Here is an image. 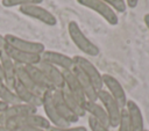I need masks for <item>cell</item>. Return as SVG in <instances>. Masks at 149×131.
Listing matches in <instances>:
<instances>
[{
  "mask_svg": "<svg viewBox=\"0 0 149 131\" xmlns=\"http://www.w3.org/2000/svg\"><path fill=\"white\" fill-rule=\"evenodd\" d=\"M68 31H69V36H70L71 41L73 42V44L83 53H85L90 57H95V56L99 54V52H100L99 48L92 41H90L86 37V35L83 32V30L79 28V26L76 21H70L69 22Z\"/></svg>",
  "mask_w": 149,
  "mask_h": 131,
  "instance_id": "6da1fadb",
  "label": "cell"
},
{
  "mask_svg": "<svg viewBox=\"0 0 149 131\" xmlns=\"http://www.w3.org/2000/svg\"><path fill=\"white\" fill-rule=\"evenodd\" d=\"M2 125L7 130L17 128V126H33V128L44 129V130H49L51 128V124L47 119V117L37 114H30V115H23V116L9 118Z\"/></svg>",
  "mask_w": 149,
  "mask_h": 131,
  "instance_id": "7a4b0ae2",
  "label": "cell"
},
{
  "mask_svg": "<svg viewBox=\"0 0 149 131\" xmlns=\"http://www.w3.org/2000/svg\"><path fill=\"white\" fill-rule=\"evenodd\" d=\"M98 100L100 101L101 105L104 107V109L108 116L109 128H118L120 117H121V110L123 108H120V105L116 103V101L105 89L98 90Z\"/></svg>",
  "mask_w": 149,
  "mask_h": 131,
  "instance_id": "3957f363",
  "label": "cell"
},
{
  "mask_svg": "<svg viewBox=\"0 0 149 131\" xmlns=\"http://www.w3.org/2000/svg\"><path fill=\"white\" fill-rule=\"evenodd\" d=\"M73 63L77 67H79L81 70V72L90 79V81L92 82V85L95 87L97 90L102 89L104 85H102V74L99 72V70L85 57L83 56H74L72 57Z\"/></svg>",
  "mask_w": 149,
  "mask_h": 131,
  "instance_id": "277c9868",
  "label": "cell"
},
{
  "mask_svg": "<svg viewBox=\"0 0 149 131\" xmlns=\"http://www.w3.org/2000/svg\"><path fill=\"white\" fill-rule=\"evenodd\" d=\"M77 2L84 7H87L88 9L98 13L108 24L116 26L119 23V17L116 13L105 2L101 0H77Z\"/></svg>",
  "mask_w": 149,
  "mask_h": 131,
  "instance_id": "5b68a950",
  "label": "cell"
},
{
  "mask_svg": "<svg viewBox=\"0 0 149 131\" xmlns=\"http://www.w3.org/2000/svg\"><path fill=\"white\" fill-rule=\"evenodd\" d=\"M5 42L7 45L13 46L17 50L24 51V52H29V53H35V54H42L45 50L44 45L40 42H34V41H28L24 38H21L19 36L12 35V34H7L5 35Z\"/></svg>",
  "mask_w": 149,
  "mask_h": 131,
  "instance_id": "8992f818",
  "label": "cell"
},
{
  "mask_svg": "<svg viewBox=\"0 0 149 131\" xmlns=\"http://www.w3.org/2000/svg\"><path fill=\"white\" fill-rule=\"evenodd\" d=\"M102 85L107 88L106 90L109 93V95L116 101V103L120 105V108H125L127 104V95L126 92L122 87V85L120 83V81L114 78L111 74H102Z\"/></svg>",
  "mask_w": 149,
  "mask_h": 131,
  "instance_id": "52a82bcc",
  "label": "cell"
},
{
  "mask_svg": "<svg viewBox=\"0 0 149 131\" xmlns=\"http://www.w3.org/2000/svg\"><path fill=\"white\" fill-rule=\"evenodd\" d=\"M42 107L44 109L45 117L50 122L51 126L63 128V126H69L70 125L57 112L56 107L54 104V100H52V90H48V92L43 93V95H42Z\"/></svg>",
  "mask_w": 149,
  "mask_h": 131,
  "instance_id": "ba28073f",
  "label": "cell"
},
{
  "mask_svg": "<svg viewBox=\"0 0 149 131\" xmlns=\"http://www.w3.org/2000/svg\"><path fill=\"white\" fill-rule=\"evenodd\" d=\"M20 13H22L23 15L29 16L31 19H35L47 26H56V23H57V19L55 17V15L38 5L22 6V7H20Z\"/></svg>",
  "mask_w": 149,
  "mask_h": 131,
  "instance_id": "9c48e42d",
  "label": "cell"
},
{
  "mask_svg": "<svg viewBox=\"0 0 149 131\" xmlns=\"http://www.w3.org/2000/svg\"><path fill=\"white\" fill-rule=\"evenodd\" d=\"M5 53L16 64V65H22V66H27V65H37L41 61V56L40 54H35V53H29V52H24L21 50H17L13 46H9L7 44H5L3 49Z\"/></svg>",
  "mask_w": 149,
  "mask_h": 131,
  "instance_id": "30bf717a",
  "label": "cell"
},
{
  "mask_svg": "<svg viewBox=\"0 0 149 131\" xmlns=\"http://www.w3.org/2000/svg\"><path fill=\"white\" fill-rule=\"evenodd\" d=\"M41 60L49 63L59 70H72L74 66L73 59L70 56H66L64 53L57 52V51H51V50H44V52L41 54Z\"/></svg>",
  "mask_w": 149,
  "mask_h": 131,
  "instance_id": "8fae6325",
  "label": "cell"
},
{
  "mask_svg": "<svg viewBox=\"0 0 149 131\" xmlns=\"http://www.w3.org/2000/svg\"><path fill=\"white\" fill-rule=\"evenodd\" d=\"M63 77H64V88L74 97L79 101V103L84 107L85 102H86V97L84 95V92L74 75V73L72 72V70H64L63 71Z\"/></svg>",
  "mask_w": 149,
  "mask_h": 131,
  "instance_id": "7c38bea8",
  "label": "cell"
},
{
  "mask_svg": "<svg viewBox=\"0 0 149 131\" xmlns=\"http://www.w3.org/2000/svg\"><path fill=\"white\" fill-rule=\"evenodd\" d=\"M37 66L44 73V75L51 82V85L54 86L55 89H63L64 88V77H63L62 70H59L58 67H56L49 63H45L43 60H41L37 64Z\"/></svg>",
  "mask_w": 149,
  "mask_h": 131,
  "instance_id": "4fadbf2b",
  "label": "cell"
},
{
  "mask_svg": "<svg viewBox=\"0 0 149 131\" xmlns=\"http://www.w3.org/2000/svg\"><path fill=\"white\" fill-rule=\"evenodd\" d=\"M125 108L128 114L130 131H144V119L139 104L133 100H128Z\"/></svg>",
  "mask_w": 149,
  "mask_h": 131,
  "instance_id": "5bb4252c",
  "label": "cell"
},
{
  "mask_svg": "<svg viewBox=\"0 0 149 131\" xmlns=\"http://www.w3.org/2000/svg\"><path fill=\"white\" fill-rule=\"evenodd\" d=\"M37 108L26 104V103H17V104H12L7 105V108L0 112V124L2 125L7 119L23 116V115H30V114H36Z\"/></svg>",
  "mask_w": 149,
  "mask_h": 131,
  "instance_id": "9a60e30c",
  "label": "cell"
},
{
  "mask_svg": "<svg viewBox=\"0 0 149 131\" xmlns=\"http://www.w3.org/2000/svg\"><path fill=\"white\" fill-rule=\"evenodd\" d=\"M52 100H54V104H55V107H56L57 112L59 114V116H61L68 124L76 123V122L79 119V117H77V116L70 110V108L68 107V104L65 103L61 89H55V90H52Z\"/></svg>",
  "mask_w": 149,
  "mask_h": 131,
  "instance_id": "2e32d148",
  "label": "cell"
},
{
  "mask_svg": "<svg viewBox=\"0 0 149 131\" xmlns=\"http://www.w3.org/2000/svg\"><path fill=\"white\" fill-rule=\"evenodd\" d=\"M0 65L2 71V79L5 83L13 89L15 82H16V64L2 50L0 56Z\"/></svg>",
  "mask_w": 149,
  "mask_h": 131,
  "instance_id": "e0dca14e",
  "label": "cell"
},
{
  "mask_svg": "<svg viewBox=\"0 0 149 131\" xmlns=\"http://www.w3.org/2000/svg\"><path fill=\"white\" fill-rule=\"evenodd\" d=\"M13 90L16 94V96L20 100L21 103H26V104L33 105L35 108H38V107L42 105V96H40V95L33 93L31 90L27 89L19 81L15 82V85L13 87Z\"/></svg>",
  "mask_w": 149,
  "mask_h": 131,
  "instance_id": "ac0fdd59",
  "label": "cell"
},
{
  "mask_svg": "<svg viewBox=\"0 0 149 131\" xmlns=\"http://www.w3.org/2000/svg\"><path fill=\"white\" fill-rule=\"evenodd\" d=\"M72 72L74 73V75H76V78H77V80H78V82H79V85L84 92L86 100L87 101H98V90L92 85L90 79L81 72V70L74 65L72 67Z\"/></svg>",
  "mask_w": 149,
  "mask_h": 131,
  "instance_id": "d6986e66",
  "label": "cell"
},
{
  "mask_svg": "<svg viewBox=\"0 0 149 131\" xmlns=\"http://www.w3.org/2000/svg\"><path fill=\"white\" fill-rule=\"evenodd\" d=\"M26 71L28 72L29 77L31 78V80L35 82V85L42 90V92H48V90H55L54 86L51 85V82L47 79V77L44 75V73L40 70V67L37 65H27L24 66Z\"/></svg>",
  "mask_w": 149,
  "mask_h": 131,
  "instance_id": "ffe728a7",
  "label": "cell"
},
{
  "mask_svg": "<svg viewBox=\"0 0 149 131\" xmlns=\"http://www.w3.org/2000/svg\"><path fill=\"white\" fill-rule=\"evenodd\" d=\"M84 109H85V112H87L91 117H93L97 121L101 122L102 124L109 126L108 116H107L104 107L101 104H99L97 101H87L86 100V102L84 104Z\"/></svg>",
  "mask_w": 149,
  "mask_h": 131,
  "instance_id": "44dd1931",
  "label": "cell"
},
{
  "mask_svg": "<svg viewBox=\"0 0 149 131\" xmlns=\"http://www.w3.org/2000/svg\"><path fill=\"white\" fill-rule=\"evenodd\" d=\"M61 92H62V95H63V99H64V101H65V103L68 104V107L70 108V110L77 116V117H83V116H85V109H84V107L79 103V101L77 100V99H74L65 88H63V89H61Z\"/></svg>",
  "mask_w": 149,
  "mask_h": 131,
  "instance_id": "7402d4cb",
  "label": "cell"
},
{
  "mask_svg": "<svg viewBox=\"0 0 149 131\" xmlns=\"http://www.w3.org/2000/svg\"><path fill=\"white\" fill-rule=\"evenodd\" d=\"M0 101L6 103L7 105H12V104H17L21 103L20 100L17 99L16 94L14 93V90L12 88H9L2 78H0Z\"/></svg>",
  "mask_w": 149,
  "mask_h": 131,
  "instance_id": "603a6c76",
  "label": "cell"
},
{
  "mask_svg": "<svg viewBox=\"0 0 149 131\" xmlns=\"http://www.w3.org/2000/svg\"><path fill=\"white\" fill-rule=\"evenodd\" d=\"M43 0H2L3 7H15V6H28V5H38Z\"/></svg>",
  "mask_w": 149,
  "mask_h": 131,
  "instance_id": "cb8c5ba5",
  "label": "cell"
},
{
  "mask_svg": "<svg viewBox=\"0 0 149 131\" xmlns=\"http://www.w3.org/2000/svg\"><path fill=\"white\" fill-rule=\"evenodd\" d=\"M101 1L108 5L114 12H118V13H123L127 8L125 0H101Z\"/></svg>",
  "mask_w": 149,
  "mask_h": 131,
  "instance_id": "d4e9b609",
  "label": "cell"
},
{
  "mask_svg": "<svg viewBox=\"0 0 149 131\" xmlns=\"http://www.w3.org/2000/svg\"><path fill=\"white\" fill-rule=\"evenodd\" d=\"M87 122H88V128H90L91 131H112L108 125L102 124L101 122L97 121L95 118H93L91 116H88V121Z\"/></svg>",
  "mask_w": 149,
  "mask_h": 131,
  "instance_id": "484cf974",
  "label": "cell"
},
{
  "mask_svg": "<svg viewBox=\"0 0 149 131\" xmlns=\"http://www.w3.org/2000/svg\"><path fill=\"white\" fill-rule=\"evenodd\" d=\"M118 131H130V124H129L128 114H127L126 108L121 110V117H120V122L118 125Z\"/></svg>",
  "mask_w": 149,
  "mask_h": 131,
  "instance_id": "4316f807",
  "label": "cell"
},
{
  "mask_svg": "<svg viewBox=\"0 0 149 131\" xmlns=\"http://www.w3.org/2000/svg\"><path fill=\"white\" fill-rule=\"evenodd\" d=\"M48 131H87V129L83 125L79 126H63V128H58V126H51Z\"/></svg>",
  "mask_w": 149,
  "mask_h": 131,
  "instance_id": "83f0119b",
  "label": "cell"
},
{
  "mask_svg": "<svg viewBox=\"0 0 149 131\" xmlns=\"http://www.w3.org/2000/svg\"><path fill=\"white\" fill-rule=\"evenodd\" d=\"M7 131H48V130L40 129V128H33V126H17V128L9 129Z\"/></svg>",
  "mask_w": 149,
  "mask_h": 131,
  "instance_id": "f1b7e54d",
  "label": "cell"
},
{
  "mask_svg": "<svg viewBox=\"0 0 149 131\" xmlns=\"http://www.w3.org/2000/svg\"><path fill=\"white\" fill-rule=\"evenodd\" d=\"M125 1H126L127 7H129V8H135L139 3V0H125Z\"/></svg>",
  "mask_w": 149,
  "mask_h": 131,
  "instance_id": "f546056e",
  "label": "cell"
},
{
  "mask_svg": "<svg viewBox=\"0 0 149 131\" xmlns=\"http://www.w3.org/2000/svg\"><path fill=\"white\" fill-rule=\"evenodd\" d=\"M143 22H144V24H146V27H147V29L149 31V13L143 16Z\"/></svg>",
  "mask_w": 149,
  "mask_h": 131,
  "instance_id": "4dcf8cb0",
  "label": "cell"
},
{
  "mask_svg": "<svg viewBox=\"0 0 149 131\" xmlns=\"http://www.w3.org/2000/svg\"><path fill=\"white\" fill-rule=\"evenodd\" d=\"M5 44H6V42H5V36L0 34V49H1V50L3 49Z\"/></svg>",
  "mask_w": 149,
  "mask_h": 131,
  "instance_id": "1f68e13d",
  "label": "cell"
},
{
  "mask_svg": "<svg viewBox=\"0 0 149 131\" xmlns=\"http://www.w3.org/2000/svg\"><path fill=\"white\" fill-rule=\"evenodd\" d=\"M6 108H7V104L0 101V112H2V111H3L5 109H6Z\"/></svg>",
  "mask_w": 149,
  "mask_h": 131,
  "instance_id": "d6a6232c",
  "label": "cell"
},
{
  "mask_svg": "<svg viewBox=\"0 0 149 131\" xmlns=\"http://www.w3.org/2000/svg\"><path fill=\"white\" fill-rule=\"evenodd\" d=\"M0 131H7V129H6L3 125H1V124H0Z\"/></svg>",
  "mask_w": 149,
  "mask_h": 131,
  "instance_id": "836d02e7",
  "label": "cell"
},
{
  "mask_svg": "<svg viewBox=\"0 0 149 131\" xmlns=\"http://www.w3.org/2000/svg\"><path fill=\"white\" fill-rule=\"evenodd\" d=\"M0 78H2V71H1V65H0Z\"/></svg>",
  "mask_w": 149,
  "mask_h": 131,
  "instance_id": "e575fe53",
  "label": "cell"
},
{
  "mask_svg": "<svg viewBox=\"0 0 149 131\" xmlns=\"http://www.w3.org/2000/svg\"><path fill=\"white\" fill-rule=\"evenodd\" d=\"M1 52H2V50H1V49H0V56H1Z\"/></svg>",
  "mask_w": 149,
  "mask_h": 131,
  "instance_id": "d590c367",
  "label": "cell"
},
{
  "mask_svg": "<svg viewBox=\"0 0 149 131\" xmlns=\"http://www.w3.org/2000/svg\"><path fill=\"white\" fill-rule=\"evenodd\" d=\"M144 131H148V130H144Z\"/></svg>",
  "mask_w": 149,
  "mask_h": 131,
  "instance_id": "8d00e7d4",
  "label": "cell"
}]
</instances>
